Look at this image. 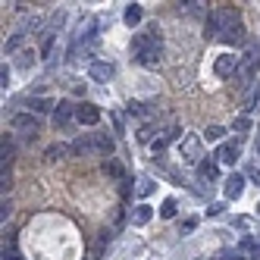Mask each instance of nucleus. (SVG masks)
<instances>
[{"instance_id": "obj_1", "label": "nucleus", "mask_w": 260, "mask_h": 260, "mask_svg": "<svg viewBox=\"0 0 260 260\" xmlns=\"http://www.w3.org/2000/svg\"><path fill=\"white\" fill-rule=\"evenodd\" d=\"M132 50H135V60L141 66H157L163 57V35L157 25H151L147 31H138L132 38Z\"/></svg>"}, {"instance_id": "obj_2", "label": "nucleus", "mask_w": 260, "mask_h": 260, "mask_svg": "<svg viewBox=\"0 0 260 260\" xmlns=\"http://www.w3.org/2000/svg\"><path fill=\"white\" fill-rule=\"evenodd\" d=\"M72 154H79V157H110L113 154V138L104 135V132H94V135H88V138H79V141H72Z\"/></svg>"}, {"instance_id": "obj_3", "label": "nucleus", "mask_w": 260, "mask_h": 260, "mask_svg": "<svg viewBox=\"0 0 260 260\" xmlns=\"http://www.w3.org/2000/svg\"><path fill=\"white\" fill-rule=\"evenodd\" d=\"M232 25V13L229 10H213L210 16H207V31H204V38H222L226 35V28Z\"/></svg>"}, {"instance_id": "obj_4", "label": "nucleus", "mask_w": 260, "mask_h": 260, "mask_svg": "<svg viewBox=\"0 0 260 260\" xmlns=\"http://www.w3.org/2000/svg\"><path fill=\"white\" fill-rule=\"evenodd\" d=\"M13 128L16 132H22V135H28V138H35L41 132V119L35 116V113H16L13 116Z\"/></svg>"}, {"instance_id": "obj_5", "label": "nucleus", "mask_w": 260, "mask_h": 260, "mask_svg": "<svg viewBox=\"0 0 260 260\" xmlns=\"http://www.w3.org/2000/svg\"><path fill=\"white\" fill-rule=\"evenodd\" d=\"M238 66H241L238 57H232V53H219L216 63H213V72H216L219 79H229V76H235V72H238Z\"/></svg>"}, {"instance_id": "obj_6", "label": "nucleus", "mask_w": 260, "mask_h": 260, "mask_svg": "<svg viewBox=\"0 0 260 260\" xmlns=\"http://www.w3.org/2000/svg\"><path fill=\"white\" fill-rule=\"evenodd\" d=\"M182 160H188V163H201V135H185L182 141Z\"/></svg>"}, {"instance_id": "obj_7", "label": "nucleus", "mask_w": 260, "mask_h": 260, "mask_svg": "<svg viewBox=\"0 0 260 260\" xmlns=\"http://www.w3.org/2000/svg\"><path fill=\"white\" fill-rule=\"evenodd\" d=\"M245 182H248L245 176L232 173V176H229L226 182H222V194H226L229 201H238V198H241V191H245Z\"/></svg>"}, {"instance_id": "obj_8", "label": "nucleus", "mask_w": 260, "mask_h": 260, "mask_svg": "<svg viewBox=\"0 0 260 260\" xmlns=\"http://www.w3.org/2000/svg\"><path fill=\"white\" fill-rule=\"evenodd\" d=\"M76 110H79L76 104H69V101H60V104H57V113H53V122H57L60 128H66L72 119H76Z\"/></svg>"}, {"instance_id": "obj_9", "label": "nucleus", "mask_w": 260, "mask_h": 260, "mask_svg": "<svg viewBox=\"0 0 260 260\" xmlns=\"http://www.w3.org/2000/svg\"><path fill=\"white\" fill-rule=\"evenodd\" d=\"M76 119H79L82 125H98V122H101V110H98L94 104H79Z\"/></svg>"}, {"instance_id": "obj_10", "label": "nucleus", "mask_w": 260, "mask_h": 260, "mask_svg": "<svg viewBox=\"0 0 260 260\" xmlns=\"http://www.w3.org/2000/svg\"><path fill=\"white\" fill-rule=\"evenodd\" d=\"M88 76L94 79V82H110L116 76V69H113V63H91L88 66Z\"/></svg>"}, {"instance_id": "obj_11", "label": "nucleus", "mask_w": 260, "mask_h": 260, "mask_svg": "<svg viewBox=\"0 0 260 260\" xmlns=\"http://www.w3.org/2000/svg\"><path fill=\"white\" fill-rule=\"evenodd\" d=\"M238 151H241L238 141H232V144L226 141V144H219V147H216V160H219V163H226V166H232V163L238 160Z\"/></svg>"}, {"instance_id": "obj_12", "label": "nucleus", "mask_w": 260, "mask_h": 260, "mask_svg": "<svg viewBox=\"0 0 260 260\" xmlns=\"http://www.w3.org/2000/svg\"><path fill=\"white\" fill-rule=\"evenodd\" d=\"M245 38H248V35H245V25H241V22L229 25V28H226V35H222V41H226V44H232V47H238V44L245 41Z\"/></svg>"}, {"instance_id": "obj_13", "label": "nucleus", "mask_w": 260, "mask_h": 260, "mask_svg": "<svg viewBox=\"0 0 260 260\" xmlns=\"http://www.w3.org/2000/svg\"><path fill=\"white\" fill-rule=\"evenodd\" d=\"M198 176H201L204 182H213V179L219 176V166H216V160H201V163H198Z\"/></svg>"}, {"instance_id": "obj_14", "label": "nucleus", "mask_w": 260, "mask_h": 260, "mask_svg": "<svg viewBox=\"0 0 260 260\" xmlns=\"http://www.w3.org/2000/svg\"><path fill=\"white\" fill-rule=\"evenodd\" d=\"M151 216H154V207H151V204H138L135 213H132L135 226H144V222H151Z\"/></svg>"}, {"instance_id": "obj_15", "label": "nucleus", "mask_w": 260, "mask_h": 260, "mask_svg": "<svg viewBox=\"0 0 260 260\" xmlns=\"http://www.w3.org/2000/svg\"><path fill=\"white\" fill-rule=\"evenodd\" d=\"M122 19H125V25H128V28L138 25V22H141V7H138V4H128V7H125V13H122Z\"/></svg>"}, {"instance_id": "obj_16", "label": "nucleus", "mask_w": 260, "mask_h": 260, "mask_svg": "<svg viewBox=\"0 0 260 260\" xmlns=\"http://www.w3.org/2000/svg\"><path fill=\"white\" fill-rule=\"evenodd\" d=\"M25 107H28V113H35V116H38V113H47V110H50L53 104H50L47 98H31Z\"/></svg>"}, {"instance_id": "obj_17", "label": "nucleus", "mask_w": 260, "mask_h": 260, "mask_svg": "<svg viewBox=\"0 0 260 260\" xmlns=\"http://www.w3.org/2000/svg\"><path fill=\"white\" fill-rule=\"evenodd\" d=\"M66 151H72V147H66V144H50L47 151H44V157H47L50 163H57V160H63V157H66Z\"/></svg>"}, {"instance_id": "obj_18", "label": "nucleus", "mask_w": 260, "mask_h": 260, "mask_svg": "<svg viewBox=\"0 0 260 260\" xmlns=\"http://www.w3.org/2000/svg\"><path fill=\"white\" fill-rule=\"evenodd\" d=\"M176 213H179V204H176V198H166V201L160 204V216H163V219H173Z\"/></svg>"}, {"instance_id": "obj_19", "label": "nucleus", "mask_w": 260, "mask_h": 260, "mask_svg": "<svg viewBox=\"0 0 260 260\" xmlns=\"http://www.w3.org/2000/svg\"><path fill=\"white\" fill-rule=\"evenodd\" d=\"M13 154H16L13 141H7V138H4V144H0V157H4V166H7V170H10V163H13Z\"/></svg>"}, {"instance_id": "obj_20", "label": "nucleus", "mask_w": 260, "mask_h": 260, "mask_svg": "<svg viewBox=\"0 0 260 260\" xmlns=\"http://www.w3.org/2000/svg\"><path fill=\"white\" fill-rule=\"evenodd\" d=\"M222 135H226V128H222V125H210L207 132H204V138H207V141H219Z\"/></svg>"}, {"instance_id": "obj_21", "label": "nucleus", "mask_w": 260, "mask_h": 260, "mask_svg": "<svg viewBox=\"0 0 260 260\" xmlns=\"http://www.w3.org/2000/svg\"><path fill=\"white\" fill-rule=\"evenodd\" d=\"M245 179H248L251 185H260V170H257V163H251L248 170H245Z\"/></svg>"}, {"instance_id": "obj_22", "label": "nucleus", "mask_w": 260, "mask_h": 260, "mask_svg": "<svg viewBox=\"0 0 260 260\" xmlns=\"http://www.w3.org/2000/svg\"><path fill=\"white\" fill-rule=\"evenodd\" d=\"M235 128H238V132H248V128H251V116H248V113L235 116Z\"/></svg>"}, {"instance_id": "obj_23", "label": "nucleus", "mask_w": 260, "mask_h": 260, "mask_svg": "<svg viewBox=\"0 0 260 260\" xmlns=\"http://www.w3.org/2000/svg\"><path fill=\"white\" fill-rule=\"evenodd\" d=\"M151 191H154V182L151 179H141L138 182V194H151Z\"/></svg>"}, {"instance_id": "obj_24", "label": "nucleus", "mask_w": 260, "mask_h": 260, "mask_svg": "<svg viewBox=\"0 0 260 260\" xmlns=\"http://www.w3.org/2000/svg\"><path fill=\"white\" fill-rule=\"evenodd\" d=\"M219 260H245V257H241L238 251H222V254H219Z\"/></svg>"}, {"instance_id": "obj_25", "label": "nucleus", "mask_w": 260, "mask_h": 260, "mask_svg": "<svg viewBox=\"0 0 260 260\" xmlns=\"http://www.w3.org/2000/svg\"><path fill=\"white\" fill-rule=\"evenodd\" d=\"M10 210H13V204L4 198V204H0V219H7V216H10Z\"/></svg>"}, {"instance_id": "obj_26", "label": "nucleus", "mask_w": 260, "mask_h": 260, "mask_svg": "<svg viewBox=\"0 0 260 260\" xmlns=\"http://www.w3.org/2000/svg\"><path fill=\"white\" fill-rule=\"evenodd\" d=\"M151 132H154L151 125H141V132H138V138H141V141H151Z\"/></svg>"}, {"instance_id": "obj_27", "label": "nucleus", "mask_w": 260, "mask_h": 260, "mask_svg": "<svg viewBox=\"0 0 260 260\" xmlns=\"http://www.w3.org/2000/svg\"><path fill=\"white\" fill-rule=\"evenodd\" d=\"M19 44H22V35H16V38H13V41L7 44V53H13V50H16V47H19Z\"/></svg>"}, {"instance_id": "obj_28", "label": "nucleus", "mask_w": 260, "mask_h": 260, "mask_svg": "<svg viewBox=\"0 0 260 260\" xmlns=\"http://www.w3.org/2000/svg\"><path fill=\"white\" fill-rule=\"evenodd\" d=\"M28 57H35V53H19V66H22V69H28V63H35V60H28Z\"/></svg>"}, {"instance_id": "obj_29", "label": "nucleus", "mask_w": 260, "mask_h": 260, "mask_svg": "<svg viewBox=\"0 0 260 260\" xmlns=\"http://www.w3.org/2000/svg\"><path fill=\"white\" fill-rule=\"evenodd\" d=\"M194 226H198V219H194V216H188V219H185V222H182V229H185V232H191Z\"/></svg>"}, {"instance_id": "obj_30", "label": "nucleus", "mask_w": 260, "mask_h": 260, "mask_svg": "<svg viewBox=\"0 0 260 260\" xmlns=\"http://www.w3.org/2000/svg\"><path fill=\"white\" fill-rule=\"evenodd\" d=\"M0 85H4V88L10 85V69H7V66H4V69H0Z\"/></svg>"}, {"instance_id": "obj_31", "label": "nucleus", "mask_w": 260, "mask_h": 260, "mask_svg": "<svg viewBox=\"0 0 260 260\" xmlns=\"http://www.w3.org/2000/svg\"><path fill=\"white\" fill-rule=\"evenodd\" d=\"M107 173H110V176H119V166H116V163H110V160H107Z\"/></svg>"}, {"instance_id": "obj_32", "label": "nucleus", "mask_w": 260, "mask_h": 260, "mask_svg": "<svg viewBox=\"0 0 260 260\" xmlns=\"http://www.w3.org/2000/svg\"><path fill=\"white\" fill-rule=\"evenodd\" d=\"M4 260H19V254H16V251H13V248H10V251H7V248H4Z\"/></svg>"}, {"instance_id": "obj_33", "label": "nucleus", "mask_w": 260, "mask_h": 260, "mask_svg": "<svg viewBox=\"0 0 260 260\" xmlns=\"http://www.w3.org/2000/svg\"><path fill=\"white\" fill-rule=\"evenodd\" d=\"M257 151H260V138H257Z\"/></svg>"}, {"instance_id": "obj_34", "label": "nucleus", "mask_w": 260, "mask_h": 260, "mask_svg": "<svg viewBox=\"0 0 260 260\" xmlns=\"http://www.w3.org/2000/svg\"><path fill=\"white\" fill-rule=\"evenodd\" d=\"M257 213H260V204H257Z\"/></svg>"}]
</instances>
